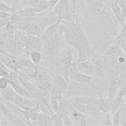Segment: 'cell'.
<instances>
[{
	"instance_id": "obj_27",
	"label": "cell",
	"mask_w": 126,
	"mask_h": 126,
	"mask_svg": "<svg viewBox=\"0 0 126 126\" xmlns=\"http://www.w3.org/2000/svg\"><path fill=\"white\" fill-rule=\"evenodd\" d=\"M53 126H63V122L62 118L61 117V116L59 114H58L57 113L53 112V114H51L50 115Z\"/></svg>"
},
{
	"instance_id": "obj_38",
	"label": "cell",
	"mask_w": 126,
	"mask_h": 126,
	"mask_svg": "<svg viewBox=\"0 0 126 126\" xmlns=\"http://www.w3.org/2000/svg\"><path fill=\"white\" fill-rule=\"evenodd\" d=\"M11 16L10 13L4 12V11H1L0 10V18H10Z\"/></svg>"
},
{
	"instance_id": "obj_12",
	"label": "cell",
	"mask_w": 126,
	"mask_h": 126,
	"mask_svg": "<svg viewBox=\"0 0 126 126\" xmlns=\"http://www.w3.org/2000/svg\"><path fill=\"white\" fill-rule=\"evenodd\" d=\"M58 114H59L61 117L62 118L63 122V126H74L69 117V104L66 101L64 98L59 102Z\"/></svg>"
},
{
	"instance_id": "obj_42",
	"label": "cell",
	"mask_w": 126,
	"mask_h": 126,
	"mask_svg": "<svg viewBox=\"0 0 126 126\" xmlns=\"http://www.w3.org/2000/svg\"><path fill=\"white\" fill-rule=\"evenodd\" d=\"M1 112H0V120H1Z\"/></svg>"
},
{
	"instance_id": "obj_34",
	"label": "cell",
	"mask_w": 126,
	"mask_h": 126,
	"mask_svg": "<svg viewBox=\"0 0 126 126\" xmlns=\"http://www.w3.org/2000/svg\"><path fill=\"white\" fill-rule=\"evenodd\" d=\"M121 120H126V103L121 105Z\"/></svg>"
},
{
	"instance_id": "obj_17",
	"label": "cell",
	"mask_w": 126,
	"mask_h": 126,
	"mask_svg": "<svg viewBox=\"0 0 126 126\" xmlns=\"http://www.w3.org/2000/svg\"><path fill=\"white\" fill-rule=\"evenodd\" d=\"M106 57H111V58H117L119 56L126 55L123 49L120 48V46L117 45H111L109 46L108 48L107 49V51L104 55Z\"/></svg>"
},
{
	"instance_id": "obj_9",
	"label": "cell",
	"mask_w": 126,
	"mask_h": 126,
	"mask_svg": "<svg viewBox=\"0 0 126 126\" xmlns=\"http://www.w3.org/2000/svg\"><path fill=\"white\" fill-rule=\"evenodd\" d=\"M0 95L6 101L12 102L17 106L20 105L24 99V97L19 95L10 85L5 89L0 90Z\"/></svg>"
},
{
	"instance_id": "obj_29",
	"label": "cell",
	"mask_w": 126,
	"mask_h": 126,
	"mask_svg": "<svg viewBox=\"0 0 126 126\" xmlns=\"http://www.w3.org/2000/svg\"><path fill=\"white\" fill-rule=\"evenodd\" d=\"M10 69L9 68H7L4 63L0 60V77H7L10 72Z\"/></svg>"
},
{
	"instance_id": "obj_35",
	"label": "cell",
	"mask_w": 126,
	"mask_h": 126,
	"mask_svg": "<svg viewBox=\"0 0 126 126\" xmlns=\"http://www.w3.org/2000/svg\"><path fill=\"white\" fill-rule=\"evenodd\" d=\"M47 1L48 4V10H52L60 0H47Z\"/></svg>"
},
{
	"instance_id": "obj_14",
	"label": "cell",
	"mask_w": 126,
	"mask_h": 126,
	"mask_svg": "<svg viewBox=\"0 0 126 126\" xmlns=\"http://www.w3.org/2000/svg\"><path fill=\"white\" fill-rule=\"evenodd\" d=\"M50 75H51V78H52L53 85L62 91L63 95L65 98L66 91L68 89V83L69 82L66 81V79L63 76H61L58 74H56V73H54V72L50 71Z\"/></svg>"
},
{
	"instance_id": "obj_36",
	"label": "cell",
	"mask_w": 126,
	"mask_h": 126,
	"mask_svg": "<svg viewBox=\"0 0 126 126\" xmlns=\"http://www.w3.org/2000/svg\"><path fill=\"white\" fill-rule=\"evenodd\" d=\"M117 36H119L121 38L126 39V23L122 26V29H121L120 33L117 34Z\"/></svg>"
},
{
	"instance_id": "obj_40",
	"label": "cell",
	"mask_w": 126,
	"mask_h": 126,
	"mask_svg": "<svg viewBox=\"0 0 126 126\" xmlns=\"http://www.w3.org/2000/svg\"><path fill=\"white\" fill-rule=\"evenodd\" d=\"M120 126H126V120H121V123H120Z\"/></svg>"
},
{
	"instance_id": "obj_10",
	"label": "cell",
	"mask_w": 126,
	"mask_h": 126,
	"mask_svg": "<svg viewBox=\"0 0 126 126\" xmlns=\"http://www.w3.org/2000/svg\"><path fill=\"white\" fill-rule=\"evenodd\" d=\"M18 29L25 32L28 35L30 36H40L43 33L44 30L41 25L36 20H31L26 22L18 26Z\"/></svg>"
},
{
	"instance_id": "obj_13",
	"label": "cell",
	"mask_w": 126,
	"mask_h": 126,
	"mask_svg": "<svg viewBox=\"0 0 126 126\" xmlns=\"http://www.w3.org/2000/svg\"><path fill=\"white\" fill-rule=\"evenodd\" d=\"M0 60L10 70L16 71L18 69V55L11 54V53L6 51L5 53L0 54Z\"/></svg>"
},
{
	"instance_id": "obj_16",
	"label": "cell",
	"mask_w": 126,
	"mask_h": 126,
	"mask_svg": "<svg viewBox=\"0 0 126 126\" xmlns=\"http://www.w3.org/2000/svg\"><path fill=\"white\" fill-rule=\"evenodd\" d=\"M109 7L111 9L114 16L117 18V20L119 23V25L120 26H123V25H125L126 23V17L123 14L122 8L120 7V5L117 4V2L110 4Z\"/></svg>"
},
{
	"instance_id": "obj_1",
	"label": "cell",
	"mask_w": 126,
	"mask_h": 126,
	"mask_svg": "<svg viewBox=\"0 0 126 126\" xmlns=\"http://www.w3.org/2000/svg\"><path fill=\"white\" fill-rule=\"evenodd\" d=\"M85 18L95 21L102 36L113 39L118 34L119 23L110 7L104 0H85Z\"/></svg>"
},
{
	"instance_id": "obj_5",
	"label": "cell",
	"mask_w": 126,
	"mask_h": 126,
	"mask_svg": "<svg viewBox=\"0 0 126 126\" xmlns=\"http://www.w3.org/2000/svg\"><path fill=\"white\" fill-rule=\"evenodd\" d=\"M109 83L110 79L107 77H94L90 82L88 83V85L90 90L95 93L98 96H103L104 93H108Z\"/></svg>"
},
{
	"instance_id": "obj_31",
	"label": "cell",
	"mask_w": 126,
	"mask_h": 126,
	"mask_svg": "<svg viewBox=\"0 0 126 126\" xmlns=\"http://www.w3.org/2000/svg\"><path fill=\"white\" fill-rule=\"evenodd\" d=\"M8 85H9V82H8L7 79L4 77H0V90L5 89Z\"/></svg>"
},
{
	"instance_id": "obj_19",
	"label": "cell",
	"mask_w": 126,
	"mask_h": 126,
	"mask_svg": "<svg viewBox=\"0 0 126 126\" xmlns=\"http://www.w3.org/2000/svg\"><path fill=\"white\" fill-rule=\"evenodd\" d=\"M69 81L73 80V81H76L79 83H88L93 79L94 77L88 76V75H85V74H82L81 72H79L73 75L69 76Z\"/></svg>"
},
{
	"instance_id": "obj_39",
	"label": "cell",
	"mask_w": 126,
	"mask_h": 126,
	"mask_svg": "<svg viewBox=\"0 0 126 126\" xmlns=\"http://www.w3.org/2000/svg\"><path fill=\"white\" fill-rule=\"evenodd\" d=\"M1 1H3L5 2L7 4H8L9 6H10V7H13V8H14L13 4L17 1V0H1ZM14 9H15V8H14Z\"/></svg>"
},
{
	"instance_id": "obj_26",
	"label": "cell",
	"mask_w": 126,
	"mask_h": 126,
	"mask_svg": "<svg viewBox=\"0 0 126 126\" xmlns=\"http://www.w3.org/2000/svg\"><path fill=\"white\" fill-rule=\"evenodd\" d=\"M113 44L120 46L121 49L124 50L126 48V39L121 38L117 35L113 38Z\"/></svg>"
},
{
	"instance_id": "obj_22",
	"label": "cell",
	"mask_w": 126,
	"mask_h": 126,
	"mask_svg": "<svg viewBox=\"0 0 126 126\" xmlns=\"http://www.w3.org/2000/svg\"><path fill=\"white\" fill-rule=\"evenodd\" d=\"M123 103V97L120 95L119 93L117 94V95L114 98V99L111 101V113L113 114L114 111H116L120 107L122 104Z\"/></svg>"
},
{
	"instance_id": "obj_15",
	"label": "cell",
	"mask_w": 126,
	"mask_h": 126,
	"mask_svg": "<svg viewBox=\"0 0 126 126\" xmlns=\"http://www.w3.org/2000/svg\"><path fill=\"white\" fill-rule=\"evenodd\" d=\"M79 72L85 75L95 77L94 76V66L91 60H86L80 62H77Z\"/></svg>"
},
{
	"instance_id": "obj_23",
	"label": "cell",
	"mask_w": 126,
	"mask_h": 126,
	"mask_svg": "<svg viewBox=\"0 0 126 126\" xmlns=\"http://www.w3.org/2000/svg\"><path fill=\"white\" fill-rule=\"evenodd\" d=\"M32 61L35 64H40L43 60V54L42 51H34L29 54Z\"/></svg>"
},
{
	"instance_id": "obj_18",
	"label": "cell",
	"mask_w": 126,
	"mask_h": 126,
	"mask_svg": "<svg viewBox=\"0 0 126 126\" xmlns=\"http://www.w3.org/2000/svg\"><path fill=\"white\" fill-rule=\"evenodd\" d=\"M35 126H53V123L51 119V117L50 114L39 112V116L38 118V120L36 121Z\"/></svg>"
},
{
	"instance_id": "obj_43",
	"label": "cell",
	"mask_w": 126,
	"mask_h": 126,
	"mask_svg": "<svg viewBox=\"0 0 126 126\" xmlns=\"http://www.w3.org/2000/svg\"></svg>"
},
{
	"instance_id": "obj_37",
	"label": "cell",
	"mask_w": 126,
	"mask_h": 126,
	"mask_svg": "<svg viewBox=\"0 0 126 126\" xmlns=\"http://www.w3.org/2000/svg\"><path fill=\"white\" fill-rule=\"evenodd\" d=\"M0 126H10L11 125H10V123L9 122V120L7 118H5L4 117L1 116V120H0Z\"/></svg>"
},
{
	"instance_id": "obj_24",
	"label": "cell",
	"mask_w": 126,
	"mask_h": 126,
	"mask_svg": "<svg viewBox=\"0 0 126 126\" xmlns=\"http://www.w3.org/2000/svg\"><path fill=\"white\" fill-rule=\"evenodd\" d=\"M121 123V106L112 114V126H120Z\"/></svg>"
},
{
	"instance_id": "obj_25",
	"label": "cell",
	"mask_w": 126,
	"mask_h": 126,
	"mask_svg": "<svg viewBox=\"0 0 126 126\" xmlns=\"http://www.w3.org/2000/svg\"><path fill=\"white\" fill-rule=\"evenodd\" d=\"M4 29H5V30H6L9 34H13V35L15 34V33L16 32V31L18 29V26L16 25V23H14V22L12 21V20H10V21L7 23V25L4 27Z\"/></svg>"
},
{
	"instance_id": "obj_3",
	"label": "cell",
	"mask_w": 126,
	"mask_h": 126,
	"mask_svg": "<svg viewBox=\"0 0 126 126\" xmlns=\"http://www.w3.org/2000/svg\"><path fill=\"white\" fill-rule=\"evenodd\" d=\"M73 62V50L72 47H67L61 50L52 67L50 69L51 72L63 76L66 81L69 82V69Z\"/></svg>"
},
{
	"instance_id": "obj_20",
	"label": "cell",
	"mask_w": 126,
	"mask_h": 126,
	"mask_svg": "<svg viewBox=\"0 0 126 126\" xmlns=\"http://www.w3.org/2000/svg\"><path fill=\"white\" fill-rule=\"evenodd\" d=\"M97 107L101 110V112L110 113L111 111V102L109 101L107 98H104L103 96H100V100Z\"/></svg>"
},
{
	"instance_id": "obj_33",
	"label": "cell",
	"mask_w": 126,
	"mask_h": 126,
	"mask_svg": "<svg viewBox=\"0 0 126 126\" xmlns=\"http://www.w3.org/2000/svg\"><path fill=\"white\" fill-rule=\"evenodd\" d=\"M118 93L120 95H121L123 98L126 97V82H125L124 83H123L119 88V91Z\"/></svg>"
},
{
	"instance_id": "obj_30",
	"label": "cell",
	"mask_w": 126,
	"mask_h": 126,
	"mask_svg": "<svg viewBox=\"0 0 126 126\" xmlns=\"http://www.w3.org/2000/svg\"><path fill=\"white\" fill-rule=\"evenodd\" d=\"M79 72V69H78V64L77 61H73L72 64L70 65L69 69V77L73 75L76 73Z\"/></svg>"
},
{
	"instance_id": "obj_4",
	"label": "cell",
	"mask_w": 126,
	"mask_h": 126,
	"mask_svg": "<svg viewBox=\"0 0 126 126\" xmlns=\"http://www.w3.org/2000/svg\"><path fill=\"white\" fill-rule=\"evenodd\" d=\"M82 95L98 96L95 93L90 90L88 85V83H79L76 81L70 80L68 83V89L65 98Z\"/></svg>"
},
{
	"instance_id": "obj_28",
	"label": "cell",
	"mask_w": 126,
	"mask_h": 126,
	"mask_svg": "<svg viewBox=\"0 0 126 126\" xmlns=\"http://www.w3.org/2000/svg\"><path fill=\"white\" fill-rule=\"evenodd\" d=\"M0 10L1 11H4V12H7V13H12L16 11V10L13 7L9 6L8 4H7L5 2H4L1 0H0Z\"/></svg>"
},
{
	"instance_id": "obj_8",
	"label": "cell",
	"mask_w": 126,
	"mask_h": 126,
	"mask_svg": "<svg viewBox=\"0 0 126 126\" xmlns=\"http://www.w3.org/2000/svg\"><path fill=\"white\" fill-rule=\"evenodd\" d=\"M28 34L18 29L14 34V54L20 55L25 53V47L28 39Z\"/></svg>"
},
{
	"instance_id": "obj_41",
	"label": "cell",
	"mask_w": 126,
	"mask_h": 126,
	"mask_svg": "<svg viewBox=\"0 0 126 126\" xmlns=\"http://www.w3.org/2000/svg\"><path fill=\"white\" fill-rule=\"evenodd\" d=\"M123 51H124V53H125V54H126V48L123 50Z\"/></svg>"
},
{
	"instance_id": "obj_32",
	"label": "cell",
	"mask_w": 126,
	"mask_h": 126,
	"mask_svg": "<svg viewBox=\"0 0 126 126\" xmlns=\"http://www.w3.org/2000/svg\"><path fill=\"white\" fill-rule=\"evenodd\" d=\"M42 1L43 0H27L26 7H35L36 5H38L40 2H42Z\"/></svg>"
},
{
	"instance_id": "obj_11",
	"label": "cell",
	"mask_w": 126,
	"mask_h": 126,
	"mask_svg": "<svg viewBox=\"0 0 126 126\" xmlns=\"http://www.w3.org/2000/svg\"><path fill=\"white\" fill-rule=\"evenodd\" d=\"M43 47V40L40 36H28L25 53L29 55L34 51H42Z\"/></svg>"
},
{
	"instance_id": "obj_21",
	"label": "cell",
	"mask_w": 126,
	"mask_h": 126,
	"mask_svg": "<svg viewBox=\"0 0 126 126\" xmlns=\"http://www.w3.org/2000/svg\"><path fill=\"white\" fill-rule=\"evenodd\" d=\"M34 84L39 90H42V91L50 92L53 88V82L51 80L34 81Z\"/></svg>"
},
{
	"instance_id": "obj_6",
	"label": "cell",
	"mask_w": 126,
	"mask_h": 126,
	"mask_svg": "<svg viewBox=\"0 0 126 126\" xmlns=\"http://www.w3.org/2000/svg\"><path fill=\"white\" fill-rule=\"evenodd\" d=\"M94 66V76L106 77L108 69V61L105 55H98L91 59Z\"/></svg>"
},
{
	"instance_id": "obj_2",
	"label": "cell",
	"mask_w": 126,
	"mask_h": 126,
	"mask_svg": "<svg viewBox=\"0 0 126 126\" xmlns=\"http://www.w3.org/2000/svg\"><path fill=\"white\" fill-rule=\"evenodd\" d=\"M62 25L65 42L69 46L77 49L78 52L77 62L91 60L98 55L92 49L89 39L77 16L74 22L62 20Z\"/></svg>"
},
{
	"instance_id": "obj_7",
	"label": "cell",
	"mask_w": 126,
	"mask_h": 126,
	"mask_svg": "<svg viewBox=\"0 0 126 126\" xmlns=\"http://www.w3.org/2000/svg\"><path fill=\"white\" fill-rule=\"evenodd\" d=\"M113 61L109 65L107 72V78L109 79H113L120 74L126 71V61L121 62L117 58H112Z\"/></svg>"
}]
</instances>
